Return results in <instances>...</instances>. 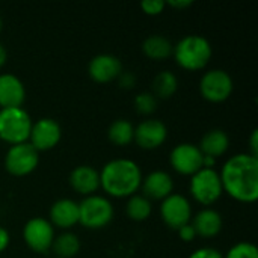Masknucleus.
Segmentation results:
<instances>
[{"label": "nucleus", "mask_w": 258, "mask_h": 258, "mask_svg": "<svg viewBox=\"0 0 258 258\" xmlns=\"http://www.w3.org/2000/svg\"><path fill=\"white\" fill-rule=\"evenodd\" d=\"M222 190L239 203H254L258 198V157L239 153L230 157L219 172Z\"/></svg>", "instance_id": "f257e3e1"}, {"label": "nucleus", "mask_w": 258, "mask_h": 258, "mask_svg": "<svg viewBox=\"0 0 258 258\" xmlns=\"http://www.w3.org/2000/svg\"><path fill=\"white\" fill-rule=\"evenodd\" d=\"M100 172V187L113 198H130L138 194L142 183V171L135 160H109Z\"/></svg>", "instance_id": "f03ea898"}, {"label": "nucleus", "mask_w": 258, "mask_h": 258, "mask_svg": "<svg viewBox=\"0 0 258 258\" xmlns=\"http://www.w3.org/2000/svg\"><path fill=\"white\" fill-rule=\"evenodd\" d=\"M212 44L206 36L187 35L183 36L172 48L177 65L187 71H198L207 67L212 59Z\"/></svg>", "instance_id": "7ed1b4c3"}, {"label": "nucleus", "mask_w": 258, "mask_h": 258, "mask_svg": "<svg viewBox=\"0 0 258 258\" xmlns=\"http://www.w3.org/2000/svg\"><path fill=\"white\" fill-rule=\"evenodd\" d=\"M32 118L23 107L0 109V139L9 145L29 141Z\"/></svg>", "instance_id": "20e7f679"}, {"label": "nucleus", "mask_w": 258, "mask_h": 258, "mask_svg": "<svg viewBox=\"0 0 258 258\" xmlns=\"http://www.w3.org/2000/svg\"><path fill=\"white\" fill-rule=\"evenodd\" d=\"M113 219L112 203L101 195L85 197L79 203V224L88 230H101Z\"/></svg>", "instance_id": "39448f33"}, {"label": "nucleus", "mask_w": 258, "mask_h": 258, "mask_svg": "<svg viewBox=\"0 0 258 258\" xmlns=\"http://www.w3.org/2000/svg\"><path fill=\"white\" fill-rule=\"evenodd\" d=\"M190 194L197 203L204 207L215 204L224 194L219 172L215 168H203L190 178Z\"/></svg>", "instance_id": "423d86ee"}, {"label": "nucleus", "mask_w": 258, "mask_h": 258, "mask_svg": "<svg viewBox=\"0 0 258 258\" xmlns=\"http://www.w3.org/2000/svg\"><path fill=\"white\" fill-rule=\"evenodd\" d=\"M3 165L8 174L14 177H26L38 168L39 153L29 142L11 145L5 154Z\"/></svg>", "instance_id": "0eeeda50"}, {"label": "nucleus", "mask_w": 258, "mask_h": 258, "mask_svg": "<svg viewBox=\"0 0 258 258\" xmlns=\"http://www.w3.org/2000/svg\"><path fill=\"white\" fill-rule=\"evenodd\" d=\"M234 89L231 76L224 70H210L203 74L200 80V92L204 100L210 103L227 101Z\"/></svg>", "instance_id": "6e6552de"}, {"label": "nucleus", "mask_w": 258, "mask_h": 258, "mask_svg": "<svg viewBox=\"0 0 258 258\" xmlns=\"http://www.w3.org/2000/svg\"><path fill=\"white\" fill-rule=\"evenodd\" d=\"M54 227L45 218H32L23 227V240L33 252L45 254L54 242Z\"/></svg>", "instance_id": "1a4fd4ad"}, {"label": "nucleus", "mask_w": 258, "mask_h": 258, "mask_svg": "<svg viewBox=\"0 0 258 258\" xmlns=\"http://www.w3.org/2000/svg\"><path fill=\"white\" fill-rule=\"evenodd\" d=\"M203 153L198 145L190 142H183L175 145L169 153L171 168L181 175H194L203 169Z\"/></svg>", "instance_id": "9d476101"}, {"label": "nucleus", "mask_w": 258, "mask_h": 258, "mask_svg": "<svg viewBox=\"0 0 258 258\" xmlns=\"http://www.w3.org/2000/svg\"><path fill=\"white\" fill-rule=\"evenodd\" d=\"M160 216L171 230H178L192 221V206L184 195L171 194L162 201Z\"/></svg>", "instance_id": "9b49d317"}, {"label": "nucleus", "mask_w": 258, "mask_h": 258, "mask_svg": "<svg viewBox=\"0 0 258 258\" xmlns=\"http://www.w3.org/2000/svg\"><path fill=\"white\" fill-rule=\"evenodd\" d=\"M62 138V128L59 122L53 118H41L35 122H32L30 135H29V144L38 151H48L53 150Z\"/></svg>", "instance_id": "f8f14e48"}, {"label": "nucleus", "mask_w": 258, "mask_h": 258, "mask_svg": "<svg viewBox=\"0 0 258 258\" xmlns=\"http://www.w3.org/2000/svg\"><path fill=\"white\" fill-rule=\"evenodd\" d=\"M168 138V128L160 119H145L135 127L133 142L138 144L142 150H156L165 144Z\"/></svg>", "instance_id": "ddd939ff"}, {"label": "nucleus", "mask_w": 258, "mask_h": 258, "mask_svg": "<svg viewBox=\"0 0 258 258\" xmlns=\"http://www.w3.org/2000/svg\"><path fill=\"white\" fill-rule=\"evenodd\" d=\"M122 73V63L121 60L113 56V54H97L89 60L88 65V74L89 77L97 82V83H110L115 79L119 77V74Z\"/></svg>", "instance_id": "4468645a"}, {"label": "nucleus", "mask_w": 258, "mask_h": 258, "mask_svg": "<svg viewBox=\"0 0 258 258\" xmlns=\"http://www.w3.org/2000/svg\"><path fill=\"white\" fill-rule=\"evenodd\" d=\"M141 187L145 198L163 201L171 194H174V180L168 172L157 169L150 172L147 177H142Z\"/></svg>", "instance_id": "2eb2a0df"}, {"label": "nucleus", "mask_w": 258, "mask_h": 258, "mask_svg": "<svg viewBox=\"0 0 258 258\" xmlns=\"http://www.w3.org/2000/svg\"><path fill=\"white\" fill-rule=\"evenodd\" d=\"M48 221L53 227L70 230L79 224V203L70 198H60L53 203L48 212Z\"/></svg>", "instance_id": "dca6fc26"}, {"label": "nucleus", "mask_w": 258, "mask_h": 258, "mask_svg": "<svg viewBox=\"0 0 258 258\" xmlns=\"http://www.w3.org/2000/svg\"><path fill=\"white\" fill-rule=\"evenodd\" d=\"M26 98V88L23 82L9 73L0 74V109L21 107Z\"/></svg>", "instance_id": "f3484780"}, {"label": "nucleus", "mask_w": 258, "mask_h": 258, "mask_svg": "<svg viewBox=\"0 0 258 258\" xmlns=\"http://www.w3.org/2000/svg\"><path fill=\"white\" fill-rule=\"evenodd\" d=\"M70 186L83 197L95 195L100 189V172L89 165L76 166L70 174Z\"/></svg>", "instance_id": "a211bd4d"}, {"label": "nucleus", "mask_w": 258, "mask_h": 258, "mask_svg": "<svg viewBox=\"0 0 258 258\" xmlns=\"http://www.w3.org/2000/svg\"><path fill=\"white\" fill-rule=\"evenodd\" d=\"M197 236L204 239H212L218 236L222 230V216L219 212L210 207H204L190 221Z\"/></svg>", "instance_id": "6ab92c4d"}, {"label": "nucleus", "mask_w": 258, "mask_h": 258, "mask_svg": "<svg viewBox=\"0 0 258 258\" xmlns=\"http://www.w3.org/2000/svg\"><path fill=\"white\" fill-rule=\"evenodd\" d=\"M198 148L201 150L203 156H209V157L216 159V157L225 154L227 150L230 148V138L224 130L213 128V130H209L201 138Z\"/></svg>", "instance_id": "aec40b11"}, {"label": "nucleus", "mask_w": 258, "mask_h": 258, "mask_svg": "<svg viewBox=\"0 0 258 258\" xmlns=\"http://www.w3.org/2000/svg\"><path fill=\"white\" fill-rule=\"evenodd\" d=\"M172 42L162 35H151L148 38H145L144 44H142V51L147 57L153 59V60H162L166 59L172 54Z\"/></svg>", "instance_id": "412c9836"}, {"label": "nucleus", "mask_w": 258, "mask_h": 258, "mask_svg": "<svg viewBox=\"0 0 258 258\" xmlns=\"http://www.w3.org/2000/svg\"><path fill=\"white\" fill-rule=\"evenodd\" d=\"M135 127L128 119H116L109 125L107 138L116 147H127L133 142Z\"/></svg>", "instance_id": "4be33fe9"}, {"label": "nucleus", "mask_w": 258, "mask_h": 258, "mask_svg": "<svg viewBox=\"0 0 258 258\" xmlns=\"http://www.w3.org/2000/svg\"><path fill=\"white\" fill-rule=\"evenodd\" d=\"M178 89V79L172 71H162L153 80V95L156 98L168 100Z\"/></svg>", "instance_id": "5701e85b"}, {"label": "nucleus", "mask_w": 258, "mask_h": 258, "mask_svg": "<svg viewBox=\"0 0 258 258\" xmlns=\"http://www.w3.org/2000/svg\"><path fill=\"white\" fill-rule=\"evenodd\" d=\"M51 249L57 258H73L80 251V240L74 233L65 231L60 236L54 237Z\"/></svg>", "instance_id": "b1692460"}, {"label": "nucleus", "mask_w": 258, "mask_h": 258, "mask_svg": "<svg viewBox=\"0 0 258 258\" xmlns=\"http://www.w3.org/2000/svg\"><path fill=\"white\" fill-rule=\"evenodd\" d=\"M151 201L148 198H145L144 195H132L127 201V206H125V213L127 216L135 221V222H144L150 218L151 215Z\"/></svg>", "instance_id": "393cba45"}, {"label": "nucleus", "mask_w": 258, "mask_h": 258, "mask_svg": "<svg viewBox=\"0 0 258 258\" xmlns=\"http://www.w3.org/2000/svg\"><path fill=\"white\" fill-rule=\"evenodd\" d=\"M133 106L141 115H151L157 109V98L151 92H141L135 97Z\"/></svg>", "instance_id": "a878e982"}, {"label": "nucleus", "mask_w": 258, "mask_h": 258, "mask_svg": "<svg viewBox=\"0 0 258 258\" xmlns=\"http://www.w3.org/2000/svg\"><path fill=\"white\" fill-rule=\"evenodd\" d=\"M224 258H258V249L251 242H239L230 248Z\"/></svg>", "instance_id": "bb28decb"}, {"label": "nucleus", "mask_w": 258, "mask_h": 258, "mask_svg": "<svg viewBox=\"0 0 258 258\" xmlns=\"http://www.w3.org/2000/svg\"><path fill=\"white\" fill-rule=\"evenodd\" d=\"M165 6H166V2L163 0H145L141 3V8L147 15H159L163 12Z\"/></svg>", "instance_id": "cd10ccee"}, {"label": "nucleus", "mask_w": 258, "mask_h": 258, "mask_svg": "<svg viewBox=\"0 0 258 258\" xmlns=\"http://www.w3.org/2000/svg\"><path fill=\"white\" fill-rule=\"evenodd\" d=\"M187 258H224V255L218 249L206 246V248L195 249Z\"/></svg>", "instance_id": "c85d7f7f"}, {"label": "nucleus", "mask_w": 258, "mask_h": 258, "mask_svg": "<svg viewBox=\"0 0 258 258\" xmlns=\"http://www.w3.org/2000/svg\"><path fill=\"white\" fill-rule=\"evenodd\" d=\"M177 231H178V237H180L183 242H192V240L197 237V233H195V230H194V227H192L190 222L186 224V225H183V227L178 228Z\"/></svg>", "instance_id": "c756f323"}, {"label": "nucleus", "mask_w": 258, "mask_h": 258, "mask_svg": "<svg viewBox=\"0 0 258 258\" xmlns=\"http://www.w3.org/2000/svg\"><path fill=\"white\" fill-rule=\"evenodd\" d=\"M118 80H119V86H121V88H125V89L133 88L135 83H136V77H135V74L130 73V71H122V73L119 74Z\"/></svg>", "instance_id": "7c9ffc66"}, {"label": "nucleus", "mask_w": 258, "mask_h": 258, "mask_svg": "<svg viewBox=\"0 0 258 258\" xmlns=\"http://www.w3.org/2000/svg\"><path fill=\"white\" fill-rule=\"evenodd\" d=\"M11 243V236L9 231L5 227H0V252L6 251Z\"/></svg>", "instance_id": "2f4dec72"}, {"label": "nucleus", "mask_w": 258, "mask_h": 258, "mask_svg": "<svg viewBox=\"0 0 258 258\" xmlns=\"http://www.w3.org/2000/svg\"><path fill=\"white\" fill-rule=\"evenodd\" d=\"M249 154L258 157V130H252L251 138H249Z\"/></svg>", "instance_id": "473e14b6"}, {"label": "nucleus", "mask_w": 258, "mask_h": 258, "mask_svg": "<svg viewBox=\"0 0 258 258\" xmlns=\"http://www.w3.org/2000/svg\"><path fill=\"white\" fill-rule=\"evenodd\" d=\"M166 5L174 9H187L194 5V2L192 0H169L166 2Z\"/></svg>", "instance_id": "72a5a7b5"}, {"label": "nucleus", "mask_w": 258, "mask_h": 258, "mask_svg": "<svg viewBox=\"0 0 258 258\" xmlns=\"http://www.w3.org/2000/svg\"><path fill=\"white\" fill-rule=\"evenodd\" d=\"M6 60H8V51H6V48L0 44V68L6 63Z\"/></svg>", "instance_id": "f704fd0d"}, {"label": "nucleus", "mask_w": 258, "mask_h": 258, "mask_svg": "<svg viewBox=\"0 0 258 258\" xmlns=\"http://www.w3.org/2000/svg\"><path fill=\"white\" fill-rule=\"evenodd\" d=\"M2 29H3V21H2V18H0V32H2Z\"/></svg>", "instance_id": "c9c22d12"}, {"label": "nucleus", "mask_w": 258, "mask_h": 258, "mask_svg": "<svg viewBox=\"0 0 258 258\" xmlns=\"http://www.w3.org/2000/svg\"><path fill=\"white\" fill-rule=\"evenodd\" d=\"M54 258H57V257H54Z\"/></svg>", "instance_id": "e433bc0d"}]
</instances>
